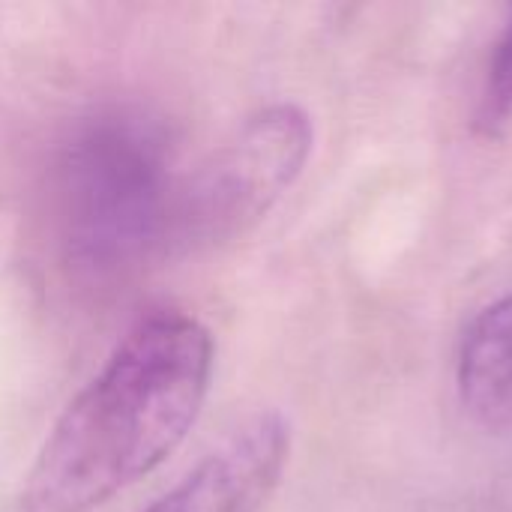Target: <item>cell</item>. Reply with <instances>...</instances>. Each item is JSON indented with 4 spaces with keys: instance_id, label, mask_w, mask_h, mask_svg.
<instances>
[{
    "instance_id": "1",
    "label": "cell",
    "mask_w": 512,
    "mask_h": 512,
    "mask_svg": "<svg viewBox=\"0 0 512 512\" xmlns=\"http://www.w3.org/2000/svg\"><path fill=\"white\" fill-rule=\"evenodd\" d=\"M210 375L201 321L177 309L141 318L48 432L21 512H93L156 471L198 420Z\"/></svg>"
},
{
    "instance_id": "2",
    "label": "cell",
    "mask_w": 512,
    "mask_h": 512,
    "mask_svg": "<svg viewBox=\"0 0 512 512\" xmlns=\"http://www.w3.org/2000/svg\"><path fill=\"white\" fill-rule=\"evenodd\" d=\"M177 186L159 123L138 111H105L84 120L63 144L54 174L69 261L108 279L168 249Z\"/></svg>"
},
{
    "instance_id": "3",
    "label": "cell",
    "mask_w": 512,
    "mask_h": 512,
    "mask_svg": "<svg viewBox=\"0 0 512 512\" xmlns=\"http://www.w3.org/2000/svg\"><path fill=\"white\" fill-rule=\"evenodd\" d=\"M315 144L312 120L297 105L252 114L177 186L171 246L195 249L246 234L303 174Z\"/></svg>"
},
{
    "instance_id": "4",
    "label": "cell",
    "mask_w": 512,
    "mask_h": 512,
    "mask_svg": "<svg viewBox=\"0 0 512 512\" xmlns=\"http://www.w3.org/2000/svg\"><path fill=\"white\" fill-rule=\"evenodd\" d=\"M288 456V420L276 411L255 414L141 512H261L285 474Z\"/></svg>"
},
{
    "instance_id": "5",
    "label": "cell",
    "mask_w": 512,
    "mask_h": 512,
    "mask_svg": "<svg viewBox=\"0 0 512 512\" xmlns=\"http://www.w3.org/2000/svg\"><path fill=\"white\" fill-rule=\"evenodd\" d=\"M459 390L483 426L512 429V297L471 321L459 357Z\"/></svg>"
},
{
    "instance_id": "6",
    "label": "cell",
    "mask_w": 512,
    "mask_h": 512,
    "mask_svg": "<svg viewBox=\"0 0 512 512\" xmlns=\"http://www.w3.org/2000/svg\"><path fill=\"white\" fill-rule=\"evenodd\" d=\"M512 120V12L492 48L483 99H480V129L495 135Z\"/></svg>"
}]
</instances>
